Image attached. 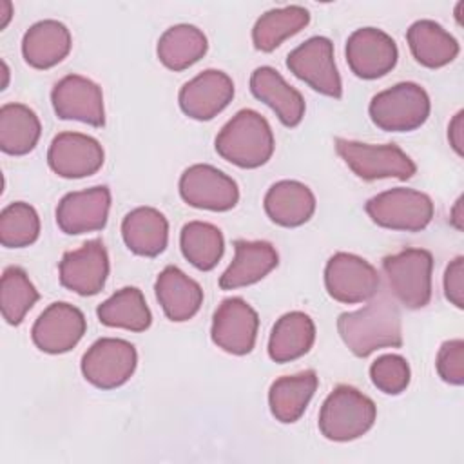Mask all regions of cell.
I'll list each match as a JSON object with an SVG mask.
<instances>
[{"instance_id":"obj_1","label":"cell","mask_w":464,"mask_h":464,"mask_svg":"<svg viewBox=\"0 0 464 464\" xmlns=\"http://www.w3.org/2000/svg\"><path fill=\"white\" fill-rule=\"evenodd\" d=\"M337 332L357 357H368L381 348L402 346L401 312L386 294H375L359 310L343 312L337 319Z\"/></svg>"},{"instance_id":"obj_2","label":"cell","mask_w":464,"mask_h":464,"mask_svg":"<svg viewBox=\"0 0 464 464\" xmlns=\"http://www.w3.org/2000/svg\"><path fill=\"white\" fill-rule=\"evenodd\" d=\"M216 152L241 169H257L274 154V132L265 116L254 109L237 111L218 132Z\"/></svg>"},{"instance_id":"obj_3","label":"cell","mask_w":464,"mask_h":464,"mask_svg":"<svg viewBox=\"0 0 464 464\" xmlns=\"http://www.w3.org/2000/svg\"><path fill=\"white\" fill-rule=\"evenodd\" d=\"M375 402L350 384L335 386L319 411V431L328 440L348 442L364 435L375 422Z\"/></svg>"},{"instance_id":"obj_4","label":"cell","mask_w":464,"mask_h":464,"mask_svg":"<svg viewBox=\"0 0 464 464\" xmlns=\"http://www.w3.org/2000/svg\"><path fill=\"white\" fill-rule=\"evenodd\" d=\"M431 102L424 87L415 82H401L377 92L368 112L372 121L388 132H408L419 129L430 116Z\"/></svg>"},{"instance_id":"obj_5","label":"cell","mask_w":464,"mask_h":464,"mask_svg":"<svg viewBox=\"0 0 464 464\" xmlns=\"http://www.w3.org/2000/svg\"><path fill=\"white\" fill-rule=\"evenodd\" d=\"M433 256L424 248H404L382 259V272L395 299L410 310L424 308L431 299Z\"/></svg>"},{"instance_id":"obj_6","label":"cell","mask_w":464,"mask_h":464,"mask_svg":"<svg viewBox=\"0 0 464 464\" xmlns=\"http://www.w3.org/2000/svg\"><path fill=\"white\" fill-rule=\"evenodd\" d=\"M335 150L348 169L361 179L373 181L382 178L410 179L417 167L413 160L395 143L372 145L355 140L335 138Z\"/></svg>"},{"instance_id":"obj_7","label":"cell","mask_w":464,"mask_h":464,"mask_svg":"<svg viewBox=\"0 0 464 464\" xmlns=\"http://www.w3.org/2000/svg\"><path fill=\"white\" fill-rule=\"evenodd\" d=\"M366 214L382 228L419 232L426 228L433 218V201L428 194L395 187L370 198L364 205Z\"/></svg>"},{"instance_id":"obj_8","label":"cell","mask_w":464,"mask_h":464,"mask_svg":"<svg viewBox=\"0 0 464 464\" xmlns=\"http://www.w3.org/2000/svg\"><path fill=\"white\" fill-rule=\"evenodd\" d=\"M138 364L132 343L118 337L94 341L82 357V373L96 388L112 390L125 384Z\"/></svg>"},{"instance_id":"obj_9","label":"cell","mask_w":464,"mask_h":464,"mask_svg":"<svg viewBox=\"0 0 464 464\" xmlns=\"http://www.w3.org/2000/svg\"><path fill=\"white\" fill-rule=\"evenodd\" d=\"M286 67L314 91L330 98L343 96V82L334 60V44L330 38L312 36L304 40L288 53Z\"/></svg>"},{"instance_id":"obj_10","label":"cell","mask_w":464,"mask_h":464,"mask_svg":"<svg viewBox=\"0 0 464 464\" xmlns=\"http://www.w3.org/2000/svg\"><path fill=\"white\" fill-rule=\"evenodd\" d=\"M324 286L335 301L355 304L370 301L379 292L381 276L366 259L355 254L337 252L324 266Z\"/></svg>"},{"instance_id":"obj_11","label":"cell","mask_w":464,"mask_h":464,"mask_svg":"<svg viewBox=\"0 0 464 464\" xmlns=\"http://www.w3.org/2000/svg\"><path fill=\"white\" fill-rule=\"evenodd\" d=\"M179 196L194 208L225 212L237 205L239 188L223 170L207 163H196L183 170L179 178Z\"/></svg>"},{"instance_id":"obj_12","label":"cell","mask_w":464,"mask_h":464,"mask_svg":"<svg viewBox=\"0 0 464 464\" xmlns=\"http://www.w3.org/2000/svg\"><path fill=\"white\" fill-rule=\"evenodd\" d=\"M259 328L257 312L243 297H227L212 317V343L227 353L246 355L254 350Z\"/></svg>"},{"instance_id":"obj_13","label":"cell","mask_w":464,"mask_h":464,"mask_svg":"<svg viewBox=\"0 0 464 464\" xmlns=\"http://www.w3.org/2000/svg\"><path fill=\"white\" fill-rule=\"evenodd\" d=\"M346 62L352 72L362 80L388 74L399 58L395 40L377 27L355 29L346 40Z\"/></svg>"},{"instance_id":"obj_14","label":"cell","mask_w":464,"mask_h":464,"mask_svg":"<svg viewBox=\"0 0 464 464\" xmlns=\"http://www.w3.org/2000/svg\"><path fill=\"white\" fill-rule=\"evenodd\" d=\"M87 330L85 315L71 303H51L31 328L33 343L45 353H65L72 350Z\"/></svg>"},{"instance_id":"obj_15","label":"cell","mask_w":464,"mask_h":464,"mask_svg":"<svg viewBox=\"0 0 464 464\" xmlns=\"http://www.w3.org/2000/svg\"><path fill=\"white\" fill-rule=\"evenodd\" d=\"M51 102L62 120H76L92 127L105 125L102 87L82 74H67L58 80L51 91Z\"/></svg>"},{"instance_id":"obj_16","label":"cell","mask_w":464,"mask_h":464,"mask_svg":"<svg viewBox=\"0 0 464 464\" xmlns=\"http://www.w3.org/2000/svg\"><path fill=\"white\" fill-rule=\"evenodd\" d=\"M62 286L78 295L98 294L109 276V254L100 239H91L63 254L58 265Z\"/></svg>"},{"instance_id":"obj_17","label":"cell","mask_w":464,"mask_h":464,"mask_svg":"<svg viewBox=\"0 0 464 464\" xmlns=\"http://www.w3.org/2000/svg\"><path fill=\"white\" fill-rule=\"evenodd\" d=\"M105 160L103 147L92 136L82 132H60L53 138L47 150L51 170L67 179L96 174Z\"/></svg>"},{"instance_id":"obj_18","label":"cell","mask_w":464,"mask_h":464,"mask_svg":"<svg viewBox=\"0 0 464 464\" xmlns=\"http://www.w3.org/2000/svg\"><path fill=\"white\" fill-rule=\"evenodd\" d=\"M109 208L111 190L105 185L69 192L56 207V225L71 236L102 230L107 225Z\"/></svg>"},{"instance_id":"obj_19","label":"cell","mask_w":464,"mask_h":464,"mask_svg":"<svg viewBox=\"0 0 464 464\" xmlns=\"http://www.w3.org/2000/svg\"><path fill=\"white\" fill-rule=\"evenodd\" d=\"M234 98L232 78L218 69H207L188 80L178 94L181 111L198 121L218 116Z\"/></svg>"},{"instance_id":"obj_20","label":"cell","mask_w":464,"mask_h":464,"mask_svg":"<svg viewBox=\"0 0 464 464\" xmlns=\"http://www.w3.org/2000/svg\"><path fill=\"white\" fill-rule=\"evenodd\" d=\"M234 259L219 277L223 290L254 285L268 276L279 263L277 250L268 241H234Z\"/></svg>"},{"instance_id":"obj_21","label":"cell","mask_w":464,"mask_h":464,"mask_svg":"<svg viewBox=\"0 0 464 464\" xmlns=\"http://www.w3.org/2000/svg\"><path fill=\"white\" fill-rule=\"evenodd\" d=\"M250 91L276 112L283 125L295 127L301 123L304 116V98L295 87L288 85L274 67H257L250 74Z\"/></svg>"},{"instance_id":"obj_22","label":"cell","mask_w":464,"mask_h":464,"mask_svg":"<svg viewBox=\"0 0 464 464\" xmlns=\"http://www.w3.org/2000/svg\"><path fill=\"white\" fill-rule=\"evenodd\" d=\"M154 290L163 314L174 323L192 319L203 303V290L199 283L172 265L165 266L158 274Z\"/></svg>"},{"instance_id":"obj_23","label":"cell","mask_w":464,"mask_h":464,"mask_svg":"<svg viewBox=\"0 0 464 464\" xmlns=\"http://www.w3.org/2000/svg\"><path fill=\"white\" fill-rule=\"evenodd\" d=\"M72 38L65 24L47 18L33 24L22 38L24 60L34 69H49L60 63L71 51Z\"/></svg>"},{"instance_id":"obj_24","label":"cell","mask_w":464,"mask_h":464,"mask_svg":"<svg viewBox=\"0 0 464 464\" xmlns=\"http://www.w3.org/2000/svg\"><path fill=\"white\" fill-rule=\"evenodd\" d=\"M265 212L279 227H301L315 212V196L301 181L281 179L265 194Z\"/></svg>"},{"instance_id":"obj_25","label":"cell","mask_w":464,"mask_h":464,"mask_svg":"<svg viewBox=\"0 0 464 464\" xmlns=\"http://www.w3.org/2000/svg\"><path fill=\"white\" fill-rule=\"evenodd\" d=\"M121 237L130 252L156 257L167 248L169 221L158 208L138 207L123 218Z\"/></svg>"},{"instance_id":"obj_26","label":"cell","mask_w":464,"mask_h":464,"mask_svg":"<svg viewBox=\"0 0 464 464\" xmlns=\"http://www.w3.org/2000/svg\"><path fill=\"white\" fill-rule=\"evenodd\" d=\"M319 379L314 370H304L295 375H283L270 384L268 406L272 415L285 424L301 419L308 402L317 390Z\"/></svg>"},{"instance_id":"obj_27","label":"cell","mask_w":464,"mask_h":464,"mask_svg":"<svg viewBox=\"0 0 464 464\" xmlns=\"http://www.w3.org/2000/svg\"><path fill=\"white\" fill-rule=\"evenodd\" d=\"M314 341L315 324L312 317L294 310L274 323L268 339V355L276 362H290L308 353Z\"/></svg>"},{"instance_id":"obj_28","label":"cell","mask_w":464,"mask_h":464,"mask_svg":"<svg viewBox=\"0 0 464 464\" xmlns=\"http://www.w3.org/2000/svg\"><path fill=\"white\" fill-rule=\"evenodd\" d=\"M406 40L413 58L430 69H439L453 62L460 51L459 42L440 24L417 20L406 31Z\"/></svg>"},{"instance_id":"obj_29","label":"cell","mask_w":464,"mask_h":464,"mask_svg":"<svg viewBox=\"0 0 464 464\" xmlns=\"http://www.w3.org/2000/svg\"><path fill=\"white\" fill-rule=\"evenodd\" d=\"M208 42L205 33L192 24H178L163 31L158 40V58L170 71H183L205 56Z\"/></svg>"},{"instance_id":"obj_30","label":"cell","mask_w":464,"mask_h":464,"mask_svg":"<svg viewBox=\"0 0 464 464\" xmlns=\"http://www.w3.org/2000/svg\"><path fill=\"white\" fill-rule=\"evenodd\" d=\"M96 315L105 326L130 332H143L152 323V314L145 297L136 286H123L116 290L96 308Z\"/></svg>"},{"instance_id":"obj_31","label":"cell","mask_w":464,"mask_h":464,"mask_svg":"<svg viewBox=\"0 0 464 464\" xmlns=\"http://www.w3.org/2000/svg\"><path fill=\"white\" fill-rule=\"evenodd\" d=\"M42 125L33 109L24 103H5L0 109V149L5 154L24 156L40 140Z\"/></svg>"},{"instance_id":"obj_32","label":"cell","mask_w":464,"mask_h":464,"mask_svg":"<svg viewBox=\"0 0 464 464\" xmlns=\"http://www.w3.org/2000/svg\"><path fill=\"white\" fill-rule=\"evenodd\" d=\"M310 22V13L303 5H286L263 13L252 27V42L257 51L270 53L283 40L297 34Z\"/></svg>"},{"instance_id":"obj_33","label":"cell","mask_w":464,"mask_h":464,"mask_svg":"<svg viewBox=\"0 0 464 464\" xmlns=\"http://www.w3.org/2000/svg\"><path fill=\"white\" fill-rule=\"evenodd\" d=\"M179 246L185 259L198 270H212L225 252L221 230L207 221H188L179 234Z\"/></svg>"},{"instance_id":"obj_34","label":"cell","mask_w":464,"mask_h":464,"mask_svg":"<svg viewBox=\"0 0 464 464\" xmlns=\"http://www.w3.org/2000/svg\"><path fill=\"white\" fill-rule=\"evenodd\" d=\"M38 299L40 294L24 268L7 266L4 270L0 281V308L9 324H20Z\"/></svg>"},{"instance_id":"obj_35","label":"cell","mask_w":464,"mask_h":464,"mask_svg":"<svg viewBox=\"0 0 464 464\" xmlns=\"http://www.w3.org/2000/svg\"><path fill=\"white\" fill-rule=\"evenodd\" d=\"M40 236V218L25 201L9 203L0 214V243L7 248H22Z\"/></svg>"},{"instance_id":"obj_36","label":"cell","mask_w":464,"mask_h":464,"mask_svg":"<svg viewBox=\"0 0 464 464\" xmlns=\"http://www.w3.org/2000/svg\"><path fill=\"white\" fill-rule=\"evenodd\" d=\"M370 379L377 390L388 395L402 393L411 379L408 361L399 353H384L370 366Z\"/></svg>"},{"instance_id":"obj_37","label":"cell","mask_w":464,"mask_h":464,"mask_svg":"<svg viewBox=\"0 0 464 464\" xmlns=\"http://www.w3.org/2000/svg\"><path fill=\"white\" fill-rule=\"evenodd\" d=\"M439 377L453 386L464 384V341L450 339L440 344L435 359Z\"/></svg>"},{"instance_id":"obj_38","label":"cell","mask_w":464,"mask_h":464,"mask_svg":"<svg viewBox=\"0 0 464 464\" xmlns=\"http://www.w3.org/2000/svg\"><path fill=\"white\" fill-rule=\"evenodd\" d=\"M446 299L457 308H464V257L457 256L444 272Z\"/></svg>"},{"instance_id":"obj_39","label":"cell","mask_w":464,"mask_h":464,"mask_svg":"<svg viewBox=\"0 0 464 464\" xmlns=\"http://www.w3.org/2000/svg\"><path fill=\"white\" fill-rule=\"evenodd\" d=\"M464 112L459 111L453 120L450 121L448 125V140H450V145L453 147V150L462 156L464 154V149H462V143H464Z\"/></svg>"},{"instance_id":"obj_40","label":"cell","mask_w":464,"mask_h":464,"mask_svg":"<svg viewBox=\"0 0 464 464\" xmlns=\"http://www.w3.org/2000/svg\"><path fill=\"white\" fill-rule=\"evenodd\" d=\"M462 221H464V216H462V198L457 199L453 210H451V223L455 228L462 230Z\"/></svg>"},{"instance_id":"obj_41","label":"cell","mask_w":464,"mask_h":464,"mask_svg":"<svg viewBox=\"0 0 464 464\" xmlns=\"http://www.w3.org/2000/svg\"><path fill=\"white\" fill-rule=\"evenodd\" d=\"M0 7L4 9V11H0V14H2L0 29H4V27L7 25V22H9L11 14H13V5H11V2H7V0H0Z\"/></svg>"},{"instance_id":"obj_42","label":"cell","mask_w":464,"mask_h":464,"mask_svg":"<svg viewBox=\"0 0 464 464\" xmlns=\"http://www.w3.org/2000/svg\"><path fill=\"white\" fill-rule=\"evenodd\" d=\"M2 67H4V83H2L0 89H5L7 87V78H9V69H7L5 62H2Z\"/></svg>"}]
</instances>
